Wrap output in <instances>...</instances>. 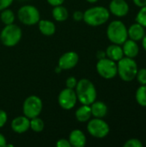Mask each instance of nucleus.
I'll return each instance as SVG.
<instances>
[{
    "mask_svg": "<svg viewBox=\"0 0 146 147\" xmlns=\"http://www.w3.org/2000/svg\"><path fill=\"white\" fill-rule=\"evenodd\" d=\"M138 65L134 59L123 57L117 63V74L125 82H132L138 72Z\"/></svg>",
    "mask_w": 146,
    "mask_h": 147,
    "instance_id": "20e7f679",
    "label": "nucleus"
},
{
    "mask_svg": "<svg viewBox=\"0 0 146 147\" xmlns=\"http://www.w3.org/2000/svg\"><path fill=\"white\" fill-rule=\"evenodd\" d=\"M79 60L78 54L74 51H69L63 53L58 61V65L62 70H70L74 68Z\"/></svg>",
    "mask_w": 146,
    "mask_h": 147,
    "instance_id": "9b49d317",
    "label": "nucleus"
},
{
    "mask_svg": "<svg viewBox=\"0 0 146 147\" xmlns=\"http://www.w3.org/2000/svg\"><path fill=\"white\" fill-rule=\"evenodd\" d=\"M46 2L50 5H52V7H54V6H58V5L63 4V3L65 2V0H46Z\"/></svg>",
    "mask_w": 146,
    "mask_h": 147,
    "instance_id": "473e14b6",
    "label": "nucleus"
},
{
    "mask_svg": "<svg viewBox=\"0 0 146 147\" xmlns=\"http://www.w3.org/2000/svg\"><path fill=\"white\" fill-rule=\"evenodd\" d=\"M52 15L56 22H65L69 17V11L65 6L61 4L53 7Z\"/></svg>",
    "mask_w": 146,
    "mask_h": 147,
    "instance_id": "412c9836",
    "label": "nucleus"
},
{
    "mask_svg": "<svg viewBox=\"0 0 146 147\" xmlns=\"http://www.w3.org/2000/svg\"><path fill=\"white\" fill-rule=\"evenodd\" d=\"M22 37V32L19 26L12 23L5 25L0 33V40L2 44L7 47L16 46Z\"/></svg>",
    "mask_w": 146,
    "mask_h": 147,
    "instance_id": "39448f33",
    "label": "nucleus"
},
{
    "mask_svg": "<svg viewBox=\"0 0 146 147\" xmlns=\"http://www.w3.org/2000/svg\"><path fill=\"white\" fill-rule=\"evenodd\" d=\"M77 78L75 77H72V76L67 78V79L65 81L66 88H70V89H75L77 86Z\"/></svg>",
    "mask_w": 146,
    "mask_h": 147,
    "instance_id": "cd10ccee",
    "label": "nucleus"
},
{
    "mask_svg": "<svg viewBox=\"0 0 146 147\" xmlns=\"http://www.w3.org/2000/svg\"><path fill=\"white\" fill-rule=\"evenodd\" d=\"M92 116L96 118H104L108 114V106L102 101H95L90 105Z\"/></svg>",
    "mask_w": 146,
    "mask_h": 147,
    "instance_id": "a211bd4d",
    "label": "nucleus"
},
{
    "mask_svg": "<svg viewBox=\"0 0 146 147\" xmlns=\"http://www.w3.org/2000/svg\"><path fill=\"white\" fill-rule=\"evenodd\" d=\"M58 102L60 108L65 110L72 109L77 102V97L75 90L70 88L62 90L59 94Z\"/></svg>",
    "mask_w": 146,
    "mask_h": 147,
    "instance_id": "9d476101",
    "label": "nucleus"
},
{
    "mask_svg": "<svg viewBox=\"0 0 146 147\" xmlns=\"http://www.w3.org/2000/svg\"><path fill=\"white\" fill-rule=\"evenodd\" d=\"M7 121H8L7 113L4 110L0 109V128L4 127V125L7 123Z\"/></svg>",
    "mask_w": 146,
    "mask_h": 147,
    "instance_id": "c85d7f7f",
    "label": "nucleus"
},
{
    "mask_svg": "<svg viewBox=\"0 0 146 147\" xmlns=\"http://www.w3.org/2000/svg\"><path fill=\"white\" fill-rule=\"evenodd\" d=\"M71 146L73 147H84L87 143V139L84 133L80 129H74L71 132L68 139Z\"/></svg>",
    "mask_w": 146,
    "mask_h": 147,
    "instance_id": "4468645a",
    "label": "nucleus"
},
{
    "mask_svg": "<svg viewBox=\"0 0 146 147\" xmlns=\"http://www.w3.org/2000/svg\"><path fill=\"white\" fill-rule=\"evenodd\" d=\"M124 147H143V143L139 139H130L126 141Z\"/></svg>",
    "mask_w": 146,
    "mask_h": 147,
    "instance_id": "bb28decb",
    "label": "nucleus"
},
{
    "mask_svg": "<svg viewBox=\"0 0 146 147\" xmlns=\"http://www.w3.org/2000/svg\"><path fill=\"white\" fill-rule=\"evenodd\" d=\"M6 144H7V141H6L5 137L2 134H0V147H5Z\"/></svg>",
    "mask_w": 146,
    "mask_h": 147,
    "instance_id": "f704fd0d",
    "label": "nucleus"
},
{
    "mask_svg": "<svg viewBox=\"0 0 146 147\" xmlns=\"http://www.w3.org/2000/svg\"><path fill=\"white\" fill-rule=\"evenodd\" d=\"M121 46L124 56L132 59H134L138 56L139 53V47L137 44V41L131 39H127Z\"/></svg>",
    "mask_w": 146,
    "mask_h": 147,
    "instance_id": "2eb2a0df",
    "label": "nucleus"
},
{
    "mask_svg": "<svg viewBox=\"0 0 146 147\" xmlns=\"http://www.w3.org/2000/svg\"><path fill=\"white\" fill-rule=\"evenodd\" d=\"M88 3H96V2H98L99 0H86Z\"/></svg>",
    "mask_w": 146,
    "mask_h": 147,
    "instance_id": "4c0bfd02",
    "label": "nucleus"
},
{
    "mask_svg": "<svg viewBox=\"0 0 146 147\" xmlns=\"http://www.w3.org/2000/svg\"><path fill=\"white\" fill-rule=\"evenodd\" d=\"M75 116L77 121H78L79 122H88L92 116L91 114V109H90V106L89 105H84L82 104V106H80L76 113H75Z\"/></svg>",
    "mask_w": 146,
    "mask_h": 147,
    "instance_id": "aec40b11",
    "label": "nucleus"
},
{
    "mask_svg": "<svg viewBox=\"0 0 146 147\" xmlns=\"http://www.w3.org/2000/svg\"><path fill=\"white\" fill-rule=\"evenodd\" d=\"M11 129L13 132L18 134H22L30 129V119L25 115H21L14 118L10 123Z\"/></svg>",
    "mask_w": 146,
    "mask_h": 147,
    "instance_id": "ddd939ff",
    "label": "nucleus"
},
{
    "mask_svg": "<svg viewBox=\"0 0 146 147\" xmlns=\"http://www.w3.org/2000/svg\"><path fill=\"white\" fill-rule=\"evenodd\" d=\"M73 20L76 22H81L83 19V12L81 10H77L73 13Z\"/></svg>",
    "mask_w": 146,
    "mask_h": 147,
    "instance_id": "2f4dec72",
    "label": "nucleus"
},
{
    "mask_svg": "<svg viewBox=\"0 0 146 147\" xmlns=\"http://www.w3.org/2000/svg\"><path fill=\"white\" fill-rule=\"evenodd\" d=\"M97 73L104 79H112L117 75V63L108 58L98 59L96 64Z\"/></svg>",
    "mask_w": 146,
    "mask_h": 147,
    "instance_id": "1a4fd4ad",
    "label": "nucleus"
},
{
    "mask_svg": "<svg viewBox=\"0 0 146 147\" xmlns=\"http://www.w3.org/2000/svg\"><path fill=\"white\" fill-rule=\"evenodd\" d=\"M107 36L113 44L122 45L128 39L127 28L123 22L114 20L107 28Z\"/></svg>",
    "mask_w": 146,
    "mask_h": 147,
    "instance_id": "7ed1b4c3",
    "label": "nucleus"
},
{
    "mask_svg": "<svg viewBox=\"0 0 146 147\" xmlns=\"http://www.w3.org/2000/svg\"><path fill=\"white\" fill-rule=\"evenodd\" d=\"M133 2L136 6H138L139 8L146 5V0H133Z\"/></svg>",
    "mask_w": 146,
    "mask_h": 147,
    "instance_id": "72a5a7b5",
    "label": "nucleus"
},
{
    "mask_svg": "<svg viewBox=\"0 0 146 147\" xmlns=\"http://www.w3.org/2000/svg\"><path fill=\"white\" fill-rule=\"evenodd\" d=\"M138 82L141 85H145L146 84V68H141L138 70L136 78H135Z\"/></svg>",
    "mask_w": 146,
    "mask_h": 147,
    "instance_id": "a878e982",
    "label": "nucleus"
},
{
    "mask_svg": "<svg viewBox=\"0 0 146 147\" xmlns=\"http://www.w3.org/2000/svg\"><path fill=\"white\" fill-rule=\"evenodd\" d=\"M110 17L109 10L103 6H94L83 12V22L91 27H99L106 23Z\"/></svg>",
    "mask_w": 146,
    "mask_h": 147,
    "instance_id": "f03ea898",
    "label": "nucleus"
},
{
    "mask_svg": "<svg viewBox=\"0 0 146 147\" xmlns=\"http://www.w3.org/2000/svg\"><path fill=\"white\" fill-rule=\"evenodd\" d=\"M96 58H97L98 59H101L106 58V53H105L104 51H102V50L98 51V52H97V53H96Z\"/></svg>",
    "mask_w": 146,
    "mask_h": 147,
    "instance_id": "c9c22d12",
    "label": "nucleus"
},
{
    "mask_svg": "<svg viewBox=\"0 0 146 147\" xmlns=\"http://www.w3.org/2000/svg\"><path fill=\"white\" fill-rule=\"evenodd\" d=\"M43 109L42 100L34 95L28 96L22 104V112L23 115L28 119L37 117L40 115Z\"/></svg>",
    "mask_w": 146,
    "mask_h": 147,
    "instance_id": "0eeeda50",
    "label": "nucleus"
},
{
    "mask_svg": "<svg viewBox=\"0 0 146 147\" xmlns=\"http://www.w3.org/2000/svg\"><path fill=\"white\" fill-rule=\"evenodd\" d=\"M108 10L117 17H124L129 12V5L126 0H112Z\"/></svg>",
    "mask_w": 146,
    "mask_h": 147,
    "instance_id": "f8f14e48",
    "label": "nucleus"
},
{
    "mask_svg": "<svg viewBox=\"0 0 146 147\" xmlns=\"http://www.w3.org/2000/svg\"><path fill=\"white\" fill-rule=\"evenodd\" d=\"M56 146L57 147H71V144L69 142L68 140L66 139H60L57 141L56 143Z\"/></svg>",
    "mask_w": 146,
    "mask_h": 147,
    "instance_id": "7c9ffc66",
    "label": "nucleus"
},
{
    "mask_svg": "<svg viewBox=\"0 0 146 147\" xmlns=\"http://www.w3.org/2000/svg\"><path fill=\"white\" fill-rule=\"evenodd\" d=\"M17 17L22 24L33 26L37 24L40 20V14L35 6L25 4L19 8L17 11Z\"/></svg>",
    "mask_w": 146,
    "mask_h": 147,
    "instance_id": "423d86ee",
    "label": "nucleus"
},
{
    "mask_svg": "<svg viewBox=\"0 0 146 147\" xmlns=\"http://www.w3.org/2000/svg\"><path fill=\"white\" fill-rule=\"evenodd\" d=\"M77 101L81 104L90 105L97 97V91L94 84L88 78H82L77 81L75 88Z\"/></svg>",
    "mask_w": 146,
    "mask_h": 147,
    "instance_id": "f257e3e1",
    "label": "nucleus"
},
{
    "mask_svg": "<svg viewBox=\"0 0 146 147\" xmlns=\"http://www.w3.org/2000/svg\"><path fill=\"white\" fill-rule=\"evenodd\" d=\"M13 1L14 0H0V11L9 8L12 4Z\"/></svg>",
    "mask_w": 146,
    "mask_h": 147,
    "instance_id": "c756f323",
    "label": "nucleus"
},
{
    "mask_svg": "<svg viewBox=\"0 0 146 147\" xmlns=\"http://www.w3.org/2000/svg\"><path fill=\"white\" fill-rule=\"evenodd\" d=\"M127 34L129 39L133 40L135 41H139L141 40L145 35V30L142 25L136 22L132 24L129 28H127Z\"/></svg>",
    "mask_w": 146,
    "mask_h": 147,
    "instance_id": "dca6fc26",
    "label": "nucleus"
},
{
    "mask_svg": "<svg viewBox=\"0 0 146 147\" xmlns=\"http://www.w3.org/2000/svg\"><path fill=\"white\" fill-rule=\"evenodd\" d=\"M44 127H45L44 121L38 116L30 119V129L32 131L35 133H40L43 131Z\"/></svg>",
    "mask_w": 146,
    "mask_h": 147,
    "instance_id": "b1692460",
    "label": "nucleus"
},
{
    "mask_svg": "<svg viewBox=\"0 0 146 147\" xmlns=\"http://www.w3.org/2000/svg\"><path fill=\"white\" fill-rule=\"evenodd\" d=\"M105 53H106L107 58L115 62H118L120 59H121L124 57L122 47L121 45H118V44H111L110 46L107 47Z\"/></svg>",
    "mask_w": 146,
    "mask_h": 147,
    "instance_id": "f3484780",
    "label": "nucleus"
},
{
    "mask_svg": "<svg viewBox=\"0 0 146 147\" xmlns=\"http://www.w3.org/2000/svg\"><path fill=\"white\" fill-rule=\"evenodd\" d=\"M87 131L94 138L103 139L108 135L110 127L109 125L104 120H102V118L94 117L88 121Z\"/></svg>",
    "mask_w": 146,
    "mask_h": 147,
    "instance_id": "6e6552de",
    "label": "nucleus"
},
{
    "mask_svg": "<svg viewBox=\"0 0 146 147\" xmlns=\"http://www.w3.org/2000/svg\"><path fill=\"white\" fill-rule=\"evenodd\" d=\"M142 40V46H143V48L144 50L146 52V34L143 37V39L141 40Z\"/></svg>",
    "mask_w": 146,
    "mask_h": 147,
    "instance_id": "e433bc0d",
    "label": "nucleus"
},
{
    "mask_svg": "<svg viewBox=\"0 0 146 147\" xmlns=\"http://www.w3.org/2000/svg\"><path fill=\"white\" fill-rule=\"evenodd\" d=\"M0 19H1V22L4 25L12 24V23H14V22L15 20V15L13 10L9 9V8H7V9H3L1 11Z\"/></svg>",
    "mask_w": 146,
    "mask_h": 147,
    "instance_id": "4be33fe9",
    "label": "nucleus"
},
{
    "mask_svg": "<svg viewBox=\"0 0 146 147\" xmlns=\"http://www.w3.org/2000/svg\"><path fill=\"white\" fill-rule=\"evenodd\" d=\"M135 99L139 105L146 108V84L140 85L135 93Z\"/></svg>",
    "mask_w": 146,
    "mask_h": 147,
    "instance_id": "5701e85b",
    "label": "nucleus"
},
{
    "mask_svg": "<svg viewBox=\"0 0 146 147\" xmlns=\"http://www.w3.org/2000/svg\"><path fill=\"white\" fill-rule=\"evenodd\" d=\"M136 22L146 28V5L140 7V9L136 16Z\"/></svg>",
    "mask_w": 146,
    "mask_h": 147,
    "instance_id": "393cba45",
    "label": "nucleus"
},
{
    "mask_svg": "<svg viewBox=\"0 0 146 147\" xmlns=\"http://www.w3.org/2000/svg\"><path fill=\"white\" fill-rule=\"evenodd\" d=\"M37 24L40 32L46 36H51L54 34L56 32V25L52 21L46 20V19L40 20Z\"/></svg>",
    "mask_w": 146,
    "mask_h": 147,
    "instance_id": "6ab92c4d",
    "label": "nucleus"
}]
</instances>
